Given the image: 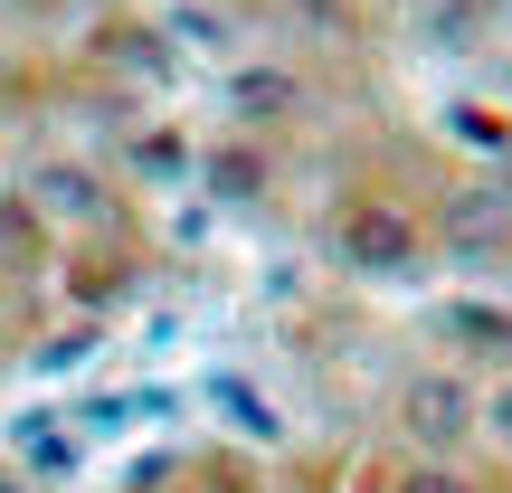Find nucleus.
Instances as JSON below:
<instances>
[{
    "instance_id": "20e7f679",
    "label": "nucleus",
    "mask_w": 512,
    "mask_h": 493,
    "mask_svg": "<svg viewBox=\"0 0 512 493\" xmlns=\"http://www.w3.org/2000/svg\"><path fill=\"white\" fill-rule=\"evenodd\" d=\"M446 332H456L465 351H484V380H494V370L512 361V323H503V313H456Z\"/></svg>"
},
{
    "instance_id": "f03ea898",
    "label": "nucleus",
    "mask_w": 512,
    "mask_h": 493,
    "mask_svg": "<svg viewBox=\"0 0 512 493\" xmlns=\"http://www.w3.org/2000/svg\"><path fill=\"white\" fill-rule=\"evenodd\" d=\"M332 247H342L351 266H370V275H389V266H408V256H418V238H408L389 209H351V219L332 228Z\"/></svg>"
},
{
    "instance_id": "7ed1b4c3",
    "label": "nucleus",
    "mask_w": 512,
    "mask_h": 493,
    "mask_svg": "<svg viewBox=\"0 0 512 493\" xmlns=\"http://www.w3.org/2000/svg\"><path fill=\"white\" fill-rule=\"evenodd\" d=\"M475 437L512 456V370H494V380H475Z\"/></svg>"
},
{
    "instance_id": "423d86ee",
    "label": "nucleus",
    "mask_w": 512,
    "mask_h": 493,
    "mask_svg": "<svg viewBox=\"0 0 512 493\" xmlns=\"http://www.w3.org/2000/svg\"><path fill=\"white\" fill-rule=\"evenodd\" d=\"M0 493H38V484H29V475H0Z\"/></svg>"
},
{
    "instance_id": "f257e3e1",
    "label": "nucleus",
    "mask_w": 512,
    "mask_h": 493,
    "mask_svg": "<svg viewBox=\"0 0 512 493\" xmlns=\"http://www.w3.org/2000/svg\"><path fill=\"white\" fill-rule=\"evenodd\" d=\"M399 437H408V456L456 465L475 446V370H408L399 380Z\"/></svg>"
},
{
    "instance_id": "39448f33",
    "label": "nucleus",
    "mask_w": 512,
    "mask_h": 493,
    "mask_svg": "<svg viewBox=\"0 0 512 493\" xmlns=\"http://www.w3.org/2000/svg\"><path fill=\"white\" fill-rule=\"evenodd\" d=\"M389 493H475V475H465V465H437V456H408L399 475H389Z\"/></svg>"
}]
</instances>
